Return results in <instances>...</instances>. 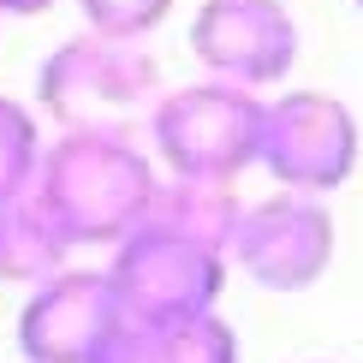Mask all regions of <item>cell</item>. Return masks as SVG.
Returning a JSON list of instances; mask_svg holds the SVG:
<instances>
[{"mask_svg":"<svg viewBox=\"0 0 363 363\" xmlns=\"http://www.w3.org/2000/svg\"><path fill=\"white\" fill-rule=\"evenodd\" d=\"M155 191L161 167L131 125L54 131L36 167V196L72 238V250H113L131 226H143Z\"/></svg>","mask_w":363,"mask_h":363,"instance_id":"6da1fadb","label":"cell"},{"mask_svg":"<svg viewBox=\"0 0 363 363\" xmlns=\"http://www.w3.org/2000/svg\"><path fill=\"white\" fill-rule=\"evenodd\" d=\"M340 250V226L328 196H304V191H274L262 203H245V215L233 226V274H245L256 292H310L322 286V274L334 268Z\"/></svg>","mask_w":363,"mask_h":363,"instance_id":"8992f818","label":"cell"},{"mask_svg":"<svg viewBox=\"0 0 363 363\" xmlns=\"http://www.w3.org/2000/svg\"><path fill=\"white\" fill-rule=\"evenodd\" d=\"M161 96V66L149 42L101 36V30H78L60 48H48L36 72V113L54 131L78 125H138L149 119Z\"/></svg>","mask_w":363,"mask_h":363,"instance_id":"7a4b0ae2","label":"cell"},{"mask_svg":"<svg viewBox=\"0 0 363 363\" xmlns=\"http://www.w3.org/2000/svg\"><path fill=\"white\" fill-rule=\"evenodd\" d=\"M262 101L268 96L220 78L161 89L143 119L155 167L167 179H220V185L245 179L262 149Z\"/></svg>","mask_w":363,"mask_h":363,"instance_id":"3957f363","label":"cell"},{"mask_svg":"<svg viewBox=\"0 0 363 363\" xmlns=\"http://www.w3.org/2000/svg\"><path fill=\"white\" fill-rule=\"evenodd\" d=\"M298 18L286 0H203L191 12V54L203 78L238 89H274L298 66Z\"/></svg>","mask_w":363,"mask_h":363,"instance_id":"52a82bcc","label":"cell"},{"mask_svg":"<svg viewBox=\"0 0 363 363\" xmlns=\"http://www.w3.org/2000/svg\"><path fill=\"white\" fill-rule=\"evenodd\" d=\"M363 161V125L334 89H280L262 101V149L256 167L274 191L334 196Z\"/></svg>","mask_w":363,"mask_h":363,"instance_id":"277c9868","label":"cell"},{"mask_svg":"<svg viewBox=\"0 0 363 363\" xmlns=\"http://www.w3.org/2000/svg\"><path fill=\"white\" fill-rule=\"evenodd\" d=\"M238 215H245V203H238V191L220 185V179H167L161 173V191H155V203H149V220L173 226V233H191V238H203V245H215V250H233Z\"/></svg>","mask_w":363,"mask_h":363,"instance_id":"8fae6325","label":"cell"},{"mask_svg":"<svg viewBox=\"0 0 363 363\" xmlns=\"http://www.w3.org/2000/svg\"><path fill=\"white\" fill-rule=\"evenodd\" d=\"M48 6H60V0H0V18H42Z\"/></svg>","mask_w":363,"mask_h":363,"instance_id":"5bb4252c","label":"cell"},{"mask_svg":"<svg viewBox=\"0 0 363 363\" xmlns=\"http://www.w3.org/2000/svg\"><path fill=\"white\" fill-rule=\"evenodd\" d=\"M357 6H363V0H357Z\"/></svg>","mask_w":363,"mask_h":363,"instance_id":"9a60e30c","label":"cell"},{"mask_svg":"<svg viewBox=\"0 0 363 363\" xmlns=\"http://www.w3.org/2000/svg\"><path fill=\"white\" fill-rule=\"evenodd\" d=\"M78 12H84V30L149 42L161 24L173 18V0H78Z\"/></svg>","mask_w":363,"mask_h":363,"instance_id":"4fadbf2b","label":"cell"},{"mask_svg":"<svg viewBox=\"0 0 363 363\" xmlns=\"http://www.w3.org/2000/svg\"><path fill=\"white\" fill-rule=\"evenodd\" d=\"M96 363H238V334L220 310L203 315H119Z\"/></svg>","mask_w":363,"mask_h":363,"instance_id":"9c48e42d","label":"cell"},{"mask_svg":"<svg viewBox=\"0 0 363 363\" xmlns=\"http://www.w3.org/2000/svg\"><path fill=\"white\" fill-rule=\"evenodd\" d=\"M108 286L119 298V315H143V322H161V315H203L220 304L226 286V250L203 245L191 233H173V226L149 220L131 226L125 238L108 250Z\"/></svg>","mask_w":363,"mask_h":363,"instance_id":"5b68a950","label":"cell"},{"mask_svg":"<svg viewBox=\"0 0 363 363\" xmlns=\"http://www.w3.org/2000/svg\"><path fill=\"white\" fill-rule=\"evenodd\" d=\"M42 149H48V131H42V113L18 96H0V203H12L18 191L36 185Z\"/></svg>","mask_w":363,"mask_h":363,"instance_id":"7c38bea8","label":"cell"},{"mask_svg":"<svg viewBox=\"0 0 363 363\" xmlns=\"http://www.w3.org/2000/svg\"><path fill=\"white\" fill-rule=\"evenodd\" d=\"M113 322H119V298L108 286V268L66 262L60 274L24 286L12 340H18L24 363H96Z\"/></svg>","mask_w":363,"mask_h":363,"instance_id":"ba28073f","label":"cell"},{"mask_svg":"<svg viewBox=\"0 0 363 363\" xmlns=\"http://www.w3.org/2000/svg\"><path fill=\"white\" fill-rule=\"evenodd\" d=\"M72 238L60 233V220L48 215V203L36 196V185L18 191L12 203H0V280L12 286H36L60 274L72 262Z\"/></svg>","mask_w":363,"mask_h":363,"instance_id":"30bf717a","label":"cell"}]
</instances>
